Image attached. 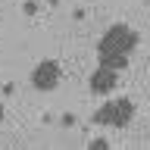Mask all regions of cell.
<instances>
[{
	"mask_svg": "<svg viewBox=\"0 0 150 150\" xmlns=\"http://www.w3.org/2000/svg\"><path fill=\"white\" fill-rule=\"evenodd\" d=\"M63 78V69L56 59H41V63L31 69V84H35L38 91H53L56 84Z\"/></svg>",
	"mask_w": 150,
	"mask_h": 150,
	"instance_id": "3",
	"label": "cell"
},
{
	"mask_svg": "<svg viewBox=\"0 0 150 150\" xmlns=\"http://www.w3.org/2000/svg\"><path fill=\"white\" fill-rule=\"evenodd\" d=\"M0 122H3V103H0Z\"/></svg>",
	"mask_w": 150,
	"mask_h": 150,
	"instance_id": "7",
	"label": "cell"
},
{
	"mask_svg": "<svg viewBox=\"0 0 150 150\" xmlns=\"http://www.w3.org/2000/svg\"><path fill=\"white\" fill-rule=\"evenodd\" d=\"M91 147H94V150H106V147H110V141H106V138H94Z\"/></svg>",
	"mask_w": 150,
	"mask_h": 150,
	"instance_id": "5",
	"label": "cell"
},
{
	"mask_svg": "<svg viewBox=\"0 0 150 150\" xmlns=\"http://www.w3.org/2000/svg\"><path fill=\"white\" fill-rule=\"evenodd\" d=\"M134 116V103L128 97H119V100L103 103L100 110L94 112V125H112V128H125Z\"/></svg>",
	"mask_w": 150,
	"mask_h": 150,
	"instance_id": "2",
	"label": "cell"
},
{
	"mask_svg": "<svg viewBox=\"0 0 150 150\" xmlns=\"http://www.w3.org/2000/svg\"><path fill=\"white\" fill-rule=\"evenodd\" d=\"M134 47H138V31L128 28L125 22H116L112 28H106V35H103L100 44H97V63L122 72V69L128 66Z\"/></svg>",
	"mask_w": 150,
	"mask_h": 150,
	"instance_id": "1",
	"label": "cell"
},
{
	"mask_svg": "<svg viewBox=\"0 0 150 150\" xmlns=\"http://www.w3.org/2000/svg\"><path fill=\"white\" fill-rule=\"evenodd\" d=\"M116 84H119V72L110 69V66H100V63H97V69H94L91 78H88V88H91L94 94H110Z\"/></svg>",
	"mask_w": 150,
	"mask_h": 150,
	"instance_id": "4",
	"label": "cell"
},
{
	"mask_svg": "<svg viewBox=\"0 0 150 150\" xmlns=\"http://www.w3.org/2000/svg\"><path fill=\"white\" fill-rule=\"evenodd\" d=\"M22 9H25L28 16H31V13H35V9H38V3H35V0H28V3H25V6H22Z\"/></svg>",
	"mask_w": 150,
	"mask_h": 150,
	"instance_id": "6",
	"label": "cell"
}]
</instances>
